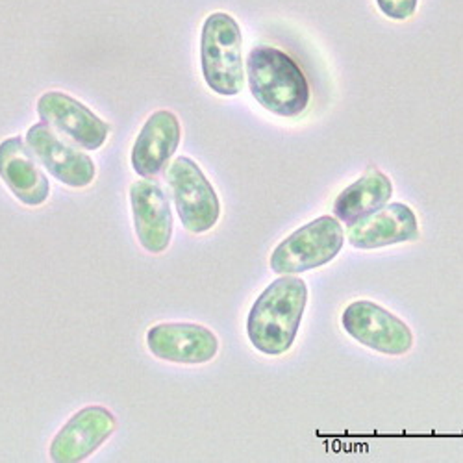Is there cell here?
Returning a JSON list of instances; mask_svg holds the SVG:
<instances>
[{
  "instance_id": "cell-1",
  "label": "cell",
  "mask_w": 463,
  "mask_h": 463,
  "mask_svg": "<svg viewBox=\"0 0 463 463\" xmlns=\"http://www.w3.org/2000/svg\"><path fill=\"white\" fill-rule=\"evenodd\" d=\"M307 302V286L295 275H282L258 297L247 319V335L256 351L279 356L291 349Z\"/></svg>"
},
{
  "instance_id": "cell-2",
  "label": "cell",
  "mask_w": 463,
  "mask_h": 463,
  "mask_svg": "<svg viewBox=\"0 0 463 463\" xmlns=\"http://www.w3.org/2000/svg\"><path fill=\"white\" fill-rule=\"evenodd\" d=\"M247 80L256 102L279 118H298L310 104V84L280 49L260 45L247 56Z\"/></svg>"
},
{
  "instance_id": "cell-3",
  "label": "cell",
  "mask_w": 463,
  "mask_h": 463,
  "mask_svg": "<svg viewBox=\"0 0 463 463\" xmlns=\"http://www.w3.org/2000/svg\"><path fill=\"white\" fill-rule=\"evenodd\" d=\"M201 65L212 91L222 97L241 93L245 84L243 33L230 14L215 12L206 17L201 35Z\"/></svg>"
},
{
  "instance_id": "cell-4",
  "label": "cell",
  "mask_w": 463,
  "mask_h": 463,
  "mask_svg": "<svg viewBox=\"0 0 463 463\" xmlns=\"http://www.w3.org/2000/svg\"><path fill=\"white\" fill-rule=\"evenodd\" d=\"M345 232L337 217L323 215L288 236L271 254L277 275H298L330 263L343 249Z\"/></svg>"
},
{
  "instance_id": "cell-5",
  "label": "cell",
  "mask_w": 463,
  "mask_h": 463,
  "mask_svg": "<svg viewBox=\"0 0 463 463\" xmlns=\"http://www.w3.org/2000/svg\"><path fill=\"white\" fill-rule=\"evenodd\" d=\"M167 182L184 228L206 234L221 215V203L203 169L187 156H178L167 169Z\"/></svg>"
},
{
  "instance_id": "cell-6",
  "label": "cell",
  "mask_w": 463,
  "mask_h": 463,
  "mask_svg": "<svg viewBox=\"0 0 463 463\" xmlns=\"http://www.w3.org/2000/svg\"><path fill=\"white\" fill-rule=\"evenodd\" d=\"M341 325L353 339L382 354L402 356L413 345L408 325L371 300H354L346 306Z\"/></svg>"
},
{
  "instance_id": "cell-7",
  "label": "cell",
  "mask_w": 463,
  "mask_h": 463,
  "mask_svg": "<svg viewBox=\"0 0 463 463\" xmlns=\"http://www.w3.org/2000/svg\"><path fill=\"white\" fill-rule=\"evenodd\" d=\"M26 143L37 162L61 184L74 189H82L95 180L97 167L93 160L74 145L67 143L47 123L42 121L28 128Z\"/></svg>"
},
{
  "instance_id": "cell-8",
  "label": "cell",
  "mask_w": 463,
  "mask_h": 463,
  "mask_svg": "<svg viewBox=\"0 0 463 463\" xmlns=\"http://www.w3.org/2000/svg\"><path fill=\"white\" fill-rule=\"evenodd\" d=\"M37 113L43 123L84 150H99L109 127L80 100L61 91H47L37 100Z\"/></svg>"
},
{
  "instance_id": "cell-9",
  "label": "cell",
  "mask_w": 463,
  "mask_h": 463,
  "mask_svg": "<svg viewBox=\"0 0 463 463\" xmlns=\"http://www.w3.org/2000/svg\"><path fill=\"white\" fill-rule=\"evenodd\" d=\"M118 429V419L104 406H86L76 411L51 443V459L79 463L99 450Z\"/></svg>"
},
{
  "instance_id": "cell-10",
  "label": "cell",
  "mask_w": 463,
  "mask_h": 463,
  "mask_svg": "<svg viewBox=\"0 0 463 463\" xmlns=\"http://www.w3.org/2000/svg\"><path fill=\"white\" fill-rule=\"evenodd\" d=\"M146 345L158 360L182 365L208 364L219 351L217 335L210 328L193 323H162L152 326L146 332Z\"/></svg>"
},
{
  "instance_id": "cell-11",
  "label": "cell",
  "mask_w": 463,
  "mask_h": 463,
  "mask_svg": "<svg viewBox=\"0 0 463 463\" xmlns=\"http://www.w3.org/2000/svg\"><path fill=\"white\" fill-rule=\"evenodd\" d=\"M130 204L141 247L150 254L165 252L173 238V213L162 185L152 178L132 184Z\"/></svg>"
},
{
  "instance_id": "cell-12",
  "label": "cell",
  "mask_w": 463,
  "mask_h": 463,
  "mask_svg": "<svg viewBox=\"0 0 463 463\" xmlns=\"http://www.w3.org/2000/svg\"><path fill=\"white\" fill-rule=\"evenodd\" d=\"M346 240L354 249H382L419 240V221L402 203L385 204L380 210L349 224Z\"/></svg>"
},
{
  "instance_id": "cell-13",
  "label": "cell",
  "mask_w": 463,
  "mask_h": 463,
  "mask_svg": "<svg viewBox=\"0 0 463 463\" xmlns=\"http://www.w3.org/2000/svg\"><path fill=\"white\" fill-rule=\"evenodd\" d=\"M0 180L26 206H42L51 195L49 178L37 165L28 143L19 136L0 143Z\"/></svg>"
},
{
  "instance_id": "cell-14",
  "label": "cell",
  "mask_w": 463,
  "mask_h": 463,
  "mask_svg": "<svg viewBox=\"0 0 463 463\" xmlns=\"http://www.w3.org/2000/svg\"><path fill=\"white\" fill-rule=\"evenodd\" d=\"M182 141V127L169 109L154 111L132 146V167L141 178L158 176Z\"/></svg>"
},
{
  "instance_id": "cell-15",
  "label": "cell",
  "mask_w": 463,
  "mask_h": 463,
  "mask_svg": "<svg viewBox=\"0 0 463 463\" xmlns=\"http://www.w3.org/2000/svg\"><path fill=\"white\" fill-rule=\"evenodd\" d=\"M392 195L393 184L390 176L376 167H369L362 178L339 193L334 203V217L345 224H353L388 204Z\"/></svg>"
},
{
  "instance_id": "cell-16",
  "label": "cell",
  "mask_w": 463,
  "mask_h": 463,
  "mask_svg": "<svg viewBox=\"0 0 463 463\" xmlns=\"http://www.w3.org/2000/svg\"><path fill=\"white\" fill-rule=\"evenodd\" d=\"M419 0H376V6L380 12L395 21L410 19L417 10Z\"/></svg>"
}]
</instances>
